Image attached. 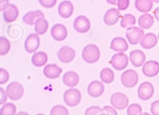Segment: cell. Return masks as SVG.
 Segmentation results:
<instances>
[{
	"instance_id": "cell-41",
	"label": "cell",
	"mask_w": 159,
	"mask_h": 115,
	"mask_svg": "<svg viewBox=\"0 0 159 115\" xmlns=\"http://www.w3.org/2000/svg\"><path fill=\"white\" fill-rule=\"evenodd\" d=\"M1 4V11H4L10 6L9 1H0Z\"/></svg>"
},
{
	"instance_id": "cell-28",
	"label": "cell",
	"mask_w": 159,
	"mask_h": 115,
	"mask_svg": "<svg viewBox=\"0 0 159 115\" xmlns=\"http://www.w3.org/2000/svg\"><path fill=\"white\" fill-rule=\"evenodd\" d=\"M48 27L49 23L44 18L38 19L35 24V30L38 35H44L48 30Z\"/></svg>"
},
{
	"instance_id": "cell-2",
	"label": "cell",
	"mask_w": 159,
	"mask_h": 115,
	"mask_svg": "<svg viewBox=\"0 0 159 115\" xmlns=\"http://www.w3.org/2000/svg\"><path fill=\"white\" fill-rule=\"evenodd\" d=\"M6 91L10 99L16 101L22 98L25 90L21 83L17 82H13L7 86Z\"/></svg>"
},
{
	"instance_id": "cell-6",
	"label": "cell",
	"mask_w": 159,
	"mask_h": 115,
	"mask_svg": "<svg viewBox=\"0 0 159 115\" xmlns=\"http://www.w3.org/2000/svg\"><path fill=\"white\" fill-rule=\"evenodd\" d=\"M129 63L128 56L123 52L115 54L111 58L110 64L117 70H122L127 67Z\"/></svg>"
},
{
	"instance_id": "cell-15",
	"label": "cell",
	"mask_w": 159,
	"mask_h": 115,
	"mask_svg": "<svg viewBox=\"0 0 159 115\" xmlns=\"http://www.w3.org/2000/svg\"><path fill=\"white\" fill-rule=\"evenodd\" d=\"M121 17L120 11L116 8L108 10L104 16V21L107 25L112 26L118 23Z\"/></svg>"
},
{
	"instance_id": "cell-24",
	"label": "cell",
	"mask_w": 159,
	"mask_h": 115,
	"mask_svg": "<svg viewBox=\"0 0 159 115\" xmlns=\"http://www.w3.org/2000/svg\"><path fill=\"white\" fill-rule=\"evenodd\" d=\"M48 55L43 51H39L35 53L31 58L32 64L38 67L43 66L48 61Z\"/></svg>"
},
{
	"instance_id": "cell-17",
	"label": "cell",
	"mask_w": 159,
	"mask_h": 115,
	"mask_svg": "<svg viewBox=\"0 0 159 115\" xmlns=\"http://www.w3.org/2000/svg\"><path fill=\"white\" fill-rule=\"evenodd\" d=\"M129 48L125 39L121 37H116L111 41L110 48L115 51L123 52L126 51Z\"/></svg>"
},
{
	"instance_id": "cell-42",
	"label": "cell",
	"mask_w": 159,
	"mask_h": 115,
	"mask_svg": "<svg viewBox=\"0 0 159 115\" xmlns=\"http://www.w3.org/2000/svg\"><path fill=\"white\" fill-rule=\"evenodd\" d=\"M153 14L155 19L159 22V7H157L154 10Z\"/></svg>"
},
{
	"instance_id": "cell-36",
	"label": "cell",
	"mask_w": 159,
	"mask_h": 115,
	"mask_svg": "<svg viewBox=\"0 0 159 115\" xmlns=\"http://www.w3.org/2000/svg\"><path fill=\"white\" fill-rule=\"evenodd\" d=\"M9 72L4 69H0V84H5L9 81Z\"/></svg>"
},
{
	"instance_id": "cell-9",
	"label": "cell",
	"mask_w": 159,
	"mask_h": 115,
	"mask_svg": "<svg viewBox=\"0 0 159 115\" xmlns=\"http://www.w3.org/2000/svg\"><path fill=\"white\" fill-rule=\"evenodd\" d=\"M73 27L75 30L79 33H86L91 28V22L84 15H80L74 20Z\"/></svg>"
},
{
	"instance_id": "cell-43",
	"label": "cell",
	"mask_w": 159,
	"mask_h": 115,
	"mask_svg": "<svg viewBox=\"0 0 159 115\" xmlns=\"http://www.w3.org/2000/svg\"><path fill=\"white\" fill-rule=\"evenodd\" d=\"M16 115H30L27 112H25V111H20L18 112Z\"/></svg>"
},
{
	"instance_id": "cell-44",
	"label": "cell",
	"mask_w": 159,
	"mask_h": 115,
	"mask_svg": "<svg viewBox=\"0 0 159 115\" xmlns=\"http://www.w3.org/2000/svg\"><path fill=\"white\" fill-rule=\"evenodd\" d=\"M117 1H107V2L108 3L113 4V5H114L117 4Z\"/></svg>"
},
{
	"instance_id": "cell-4",
	"label": "cell",
	"mask_w": 159,
	"mask_h": 115,
	"mask_svg": "<svg viewBox=\"0 0 159 115\" xmlns=\"http://www.w3.org/2000/svg\"><path fill=\"white\" fill-rule=\"evenodd\" d=\"M139 81V76L135 70L127 69L122 74L121 81L125 87L132 88L135 87Z\"/></svg>"
},
{
	"instance_id": "cell-34",
	"label": "cell",
	"mask_w": 159,
	"mask_h": 115,
	"mask_svg": "<svg viewBox=\"0 0 159 115\" xmlns=\"http://www.w3.org/2000/svg\"><path fill=\"white\" fill-rule=\"evenodd\" d=\"M98 115H118L115 108L110 106H105L101 109Z\"/></svg>"
},
{
	"instance_id": "cell-21",
	"label": "cell",
	"mask_w": 159,
	"mask_h": 115,
	"mask_svg": "<svg viewBox=\"0 0 159 115\" xmlns=\"http://www.w3.org/2000/svg\"><path fill=\"white\" fill-rule=\"evenodd\" d=\"M19 15V11L17 7L14 4H10L6 10L3 11V18L7 23L14 22Z\"/></svg>"
},
{
	"instance_id": "cell-5",
	"label": "cell",
	"mask_w": 159,
	"mask_h": 115,
	"mask_svg": "<svg viewBox=\"0 0 159 115\" xmlns=\"http://www.w3.org/2000/svg\"><path fill=\"white\" fill-rule=\"evenodd\" d=\"M125 36L132 45H136L144 36L143 29L137 27H130L126 29Z\"/></svg>"
},
{
	"instance_id": "cell-26",
	"label": "cell",
	"mask_w": 159,
	"mask_h": 115,
	"mask_svg": "<svg viewBox=\"0 0 159 115\" xmlns=\"http://www.w3.org/2000/svg\"><path fill=\"white\" fill-rule=\"evenodd\" d=\"M136 9L141 13L148 12L151 11L153 7L152 1L137 0L135 2Z\"/></svg>"
},
{
	"instance_id": "cell-35",
	"label": "cell",
	"mask_w": 159,
	"mask_h": 115,
	"mask_svg": "<svg viewBox=\"0 0 159 115\" xmlns=\"http://www.w3.org/2000/svg\"><path fill=\"white\" fill-rule=\"evenodd\" d=\"M101 109L98 106H92L86 109L84 115H98Z\"/></svg>"
},
{
	"instance_id": "cell-46",
	"label": "cell",
	"mask_w": 159,
	"mask_h": 115,
	"mask_svg": "<svg viewBox=\"0 0 159 115\" xmlns=\"http://www.w3.org/2000/svg\"><path fill=\"white\" fill-rule=\"evenodd\" d=\"M36 115H45L44 114H42V113H39V114H37Z\"/></svg>"
},
{
	"instance_id": "cell-23",
	"label": "cell",
	"mask_w": 159,
	"mask_h": 115,
	"mask_svg": "<svg viewBox=\"0 0 159 115\" xmlns=\"http://www.w3.org/2000/svg\"><path fill=\"white\" fill-rule=\"evenodd\" d=\"M39 18H44V15L41 11H31L24 15L23 20L25 24L33 25L35 24L36 21Z\"/></svg>"
},
{
	"instance_id": "cell-40",
	"label": "cell",
	"mask_w": 159,
	"mask_h": 115,
	"mask_svg": "<svg viewBox=\"0 0 159 115\" xmlns=\"http://www.w3.org/2000/svg\"><path fill=\"white\" fill-rule=\"evenodd\" d=\"M7 95L6 91H4L3 88H0V104H5L7 100Z\"/></svg>"
},
{
	"instance_id": "cell-16",
	"label": "cell",
	"mask_w": 159,
	"mask_h": 115,
	"mask_svg": "<svg viewBox=\"0 0 159 115\" xmlns=\"http://www.w3.org/2000/svg\"><path fill=\"white\" fill-rule=\"evenodd\" d=\"M129 58L133 66L138 68L144 64L146 57L145 53L142 51L135 50L130 52Z\"/></svg>"
},
{
	"instance_id": "cell-31",
	"label": "cell",
	"mask_w": 159,
	"mask_h": 115,
	"mask_svg": "<svg viewBox=\"0 0 159 115\" xmlns=\"http://www.w3.org/2000/svg\"><path fill=\"white\" fill-rule=\"evenodd\" d=\"M11 44L10 41L5 37L0 38V55H4L8 53L11 50Z\"/></svg>"
},
{
	"instance_id": "cell-13",
	"label": "cell",
	"mask_w": 159,
	"mask_h": 115,
	"mask_svg": "<svg viewBox=\"0 0 159 115\" xmlns=\"http://www.w3.org/2000/svg\"><path fill=\"white\" fill-rule=\"evenodd\" d=\"M51 35L53 38L57 41H63L67 36V29L62 24H56L51 29Z\"/></svg>"
},
{
	"instance_id": "cell-11",
	"label": "cell",
	"mask_w": 159,
	"mask_h": 115,
	"mask_svg": "<svg viewBox=\"0 0 159 115\" xmlns=\"http://www.w3.org/2000/svg\"><path fill=\"white\" fill-rule=\"evenodd\" d=\"M142 71L146 77H155L159 72V62L154 60L147 61L143 64Z\"/></svg>"
},
{
	"instance_id": "cell-33",
	"label": "cell",
	"mask_w": 159,
	"mask_h": 115,
	"mask_svg": "<svg viewBox=\"0 0 159 115\" xmlns=\"http://www.w3.org/2000/svg\"><path fill=\"white\" fill-rule=\"evenodd\" d=\"M141 106L138 104H132L127 108V115H142Z\"/></svg>"
},
{
	"instance_id": "cell-27",
	"label": "cell",
	"mask_w": 159,
	"mask_h": 115,
	"mask_svg": "<svg viewBox=\"0 0 159 115\" xmlns=\"http://www.w3.org/2000/svg\"><path fill=\"white\" fill-rule=\"evenodd\" d=\"M114 73L113 70L109 68H105L102 69L100 73V78L104 83L110 84L114 80Z\"/></svg>"
},
{
	"instance_id": "cell-29",
	"label": "cell",
	"mask_w": 159,
	"mask_h": 115,
	"mask_svg": "<svg viewBox=\"0 0 159 115\" xmlns=\"http://www.w3.org/2000/svg\"><path fill=\"white\" fill-rule=\"evenodd\" d=\"M136 23V19L134 15L131 14H126L122 17L120 23V26L123 28H126L133 26Z\"/></svg>"
},
{
	"instance_id": "cell-39",
	"label": "cell",
	"mask_w": 159,
	"mask_h": 115,
	"mask_svg": "<svg viewBox=\"0 0 159 115\" xmlns=\"http://www.w3.org/2000/svg\"><path fill=\"white\" fill-rule=\"evenodd\" d=\"M151 112L152 115H159V100H156L151 104Z\"/></svg>"
},
{
	"instance_id": "cell-1",
	"label": "cell",
	"mask_w": 159,
	"mask_h": 115,
	"mask_svg": "<svg viewBox=\"0 0 159 115\" xmlns=\"http://www.w3.org/2000/svg\"><path fill=\"white\" fill-rule=\"evenodd\" d=\"M83 58L88 64H93L98 61L100 58V51L97 45L90 44L86 45L82 51Z\"/></svg>"
},
{
	"instance_id": "cell-18",
	"label": "cell",
	"mask_w": 159,
	"mask_h": 115,
	"mask_svg": "<svg viewBox=\"0 0 159 115\" xmlns=\"http://www.w3.org/2000/svg\"><path fill=\"white\" fill-rule=\"evenodd\" d=\"M73 11L74 7L73 4L69 1L62 2L58 6V13L63 18H69L73 14Z\"/></svg>"
},
{
	"instance_id": "cell-38",
	"label": "cell",
	"mask_w": 159,
	"mask_h": 115,
	"mask_svg": "<svg viewBox=\"0 0 159 115\" xmlns=\"http://www.w3.org/2000/svg\"><path fill=\"white\" fill-rule=\"evenodd\" d=\"M40 3L42 6L47 9L52 8L56 4L57 1L56 0H51V1H43L40 0L39 1Z\"/></svg>"
},
{
	"instance_id": "cell-7",
	"label": "cell",
	"mask_w": 159,
	"mask_h": 115,
	"mask_svg": "<svg viewBox=\"0 0 159 115\" xmlns=\"http://www.w3.org/2000/svg\"><path fill=\"white\" fill-rule=\"evenodd\" d=\"M110 102L113 107L118 110H123L128 106L129 99L124 94L116 92L112 95Z\"/></svg>"
},
{
	"instance_id": "cell-25",
	"label": "cell",
	"mask_w": 159,
	"mask_h": 115,
	"mask_svg": "<svg viewBox=\"0 0 159 115\" xmlns=\"http://www.w3.org/2000/svg\"><path fill=\"white\" fill-rule=\"evenodd\" d=\"M153 17L150 14H144L139 18L138 24L140 28L148 29L153 25Z\"/></svg>"
},
{
	"instance_id": "cell-37",
	"label": "cell",
	"mask_w": 159,
	"mask_h": 115,
	"mask_svg": "<svg viewBox=\"0 0 159 115\" xmlns=\"http://www.w3.org/2000/svg\"><path fill=\"white\" fill-rule=\"evenodd\" d=\"M130 4V1L119 0L117 1V5L119 11H125L128 8Z\"/></svg>"
},
{
	"instance_id": "cell-20",
	"label": "cell",
	"mask_w": 159,
	"mask_h": 115,
	"mask_svg": "<svg viewBox=\"0 0 159 115\" xmlns=\"http://www.w3.org/2000/svg\"><path fill=\"white\" fill-rule=\"evenodd\" d=\"M62 69L56 64H49L45 66L43 69V74L48 78L56 79L62 73Z\"/></svg>"
},
{
	"instance_id": "cell-14",
	"label": "cell",
	"mask_w": 159,
	"mask_h": 115,
	"mask_svg": "<svg viewBox=\"0 0 159 115\" xmlns=\"http://www.w3.org/2000/svg\"><path fill=\"white\" fill-rule=\"evenodd\" d=\"M105 91V86L102 82L95 80L92 82L88 85L87 92L93 97L96 98L101 96Z\"/></svg>"
},
{
	"instance_id": "cell-47",
	"label": "cell",
	"mask_w": 159,
	"mask_h": 115,
	"mask_svg": "<svg viewBox=\"0 0 159 115\" xmlns=\"http://www.w3.org/2000/svg\"><path fill=\"white\" fill-rule=\"evenodd\" d=\"M158 38H159V34H158Z\"/></svg>"
},
{
	"instance_id": "cell-30",
	"label": "cell",
	"mask_w": 159,
	"mask_h": 115,
	"mask_svg": "<svg viewBox=\"0 0 159 115\" xmlns=\"http://www.w3.org/2000/svg\"><path fill=\"white\" fill-rule=\"evenodd\" d=\"M16 107L14 104L7 103L2 107L0 110V115H15Z\"/></svg>"
},
{
	"instance_id": "cell-22",
	"label": "cell",
	"mask_w": 159,
	"mask_h": 115,
	"mask_svg": "<svg viewBox=\"0 0 159 115\" xmlns=\"http://www.w3.org/2000/svg\"><path fill=\"white\" fill-rule=\"evenodd\" d=\"M63 81L64 84L68 87L73 88L79 83L80 77L75 71H68L63 76Z\"/></svg>"
},
{
	"instance_id": "cell-19",
	"label": "cell",
	"mask_w": 159,
	"mask_h": 115,
	"mask_svg": "<svg viewBox=\"0 0 159 115\" xmlns=\"http://www.w3.org/2000/svg\"><path fill=\"white\" fill-rule=\"evenodd\" d=\"M158 38L155 34L152 33H147L144 35L140 41L142 48L146 50H150L156 46Z\"/></svg>"
},
{
	"instance_id": "cell-8",
	"label": "cell",
	"mask_w": 159,
	"mask_h": 115,
	"mask_svg": "<svg viewBox=\"0 0 159 115\" xmlns=\"http://www.w3.org/2000/svg\"><path fill=\"white\" fill-rule=\"evenodd\" d=\"M154 92L153 85L149 82H144L139 85L138 89L139 98L143 101H147L150 99Z\"/></svg>"
},
{
	"instance_id": "cell-45",
	"label": "cell",
	"mask_w": 159,
	"mask_h": 115,
	"mask_svg": "<svg viewBox=\"0 0 159 115\" xmlns=\"http://www.w3.org/2000/svg\"><path fill=\"white\" fill-rule=\"evenodd\" d=\"M142 115H150L149 113H147V112H144L142 114Z\"/></svg>"
},
{
	"instance_id": "cell-3",
	"label": "cell",
	"mask_w": 159,
	"mask_h": 115,
	"mask_svg": "<svg viewBox=\"0 0 159 115\" xmlns=\"http://www.w3.org/2000/svg\"><path fill=\"white\" fill-rule=\"evenodd\" d=\"M81 94L76 89H70L65 91L64 100L67 105L69 107H76L80 104L81 100Z\"/></svg>"
},
{
	"instance_id": "cell-12",
	"label": "cell",
	"mask_w": 159,
	"mask_h": 115,
	"mask_svg": "<svg viewBox=\"0 0 159 115\" xmlns=\"http://www.w3.org/2000/svg\"><path fill=\"white\" fill-rule=\"evenodd\" d=\"M57 55L61 62L68 63L73 61L75 58L76 51L69 46H64L57 52Z\"/></svg>"
},
{
	"instance_id": "cell-10",
	"label": "cell",
	"mask_w": 159,
	"mask_h": 115,
	"mask_svg": "<svg viewBox=\"0 0 159 115\" xmlns=\"http://www.w3.org/2000/svg\"><path fill=\"white\" fill-rule=\"evenodd\" d=\"M40 38L38 34L32 33L29 35L25 43V50L29 53L35 52L39 47Z\"/></svg>"
},
{
	"instance_id": "cell-32",
	"label": "cell",
	"mask_w": 159,
	"mask_h": 115,
	"mask_svg": "<svg viewBox=\"0 0 159 115\" xmlns=\"http://www.w3.org/2000/svg\"><path fill=\"white\" fill-rule=\"evenodd\" d=\"M69 111L66 108L62 105H56L53 107L50 115H69Z\"/></svg>"
}]
</instances>
